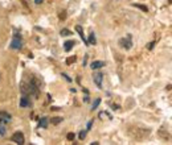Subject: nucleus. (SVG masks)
<instances>
[{
  "label": "nucleus",
  "instance_id": "nucleus-1",
  "mask_svg": "<svg viewBox=\"0 0 172 145\" xmlns=\"http://www.w3.org/2000/svg\"><path fill=\"white\" fill-rule=\"evenodd\" d=\"M12 141L16 142V144H19V145H23L24 141H25V140H24V134L21 133V132H16V133H13Z\"/></svg>",
  "mask_w": 172,
  "mask_h": 145
},
{
  "label": "nucleus",
  "instance_id": "nucleus-2",
  "mask_svg": "<svg viewBox=\"0 0 172 145\" xmlns=\"http://www.w3.org/2000/svg\"><path fill=\"white\" fill-rule=\"evenodd\" d=\"M119 44H121L122 46H123L124 49H127V50H128V49H131V46H132V42H131V36H130V34H128V36H127L126 38H122L121 41H119Z\"/></svg>",
  "mask_w": 172,
  "mask_h": 145
},
{
  "label": "nucleus",
  "instance_id": "nucleus-3",
  "mask_svg": "<svg viewBox=\"0 0 172 145\" xmlns=\"http://www.w3.org/2000/svg\"><path fill=\"white\" fill-rule=\"evenodd\" d=\"M102 78H103V74L102 73H97V74H94V75H93V79H94L95 84H97L99 88L102 87Z\"/></svg>",
  "mask_w": 172,
  "mask_h": 145
},
{
  "label": "nucleus",
  "instance_id": "nucleus-4",
  "mask_svg": "<svg viewBox=\"0 0 172 145\" xmlns=\"http://www.w3.org/2000/svg\"><path fill=\"white\" fill-rule=\"evenodd\" d=\"M11 120V115L7 112H0V123L1 124H5Z\"/></svg>",
  "mask_w": 172,
  "mask_h": 145
},
{
  "label": "nucleus",
  "instance_id": "nucleus-5",
  "mask_svg": "<svg viewBox=\"0 0 172 145\" xmlns=\"http://www.w3.org/2000/svg\"><path fill=\"white\" fill-rule=\"evenodd\" d=\"M103 66H105V62H102V61H94V62L90 63V67L93 70H98V69L103 67Z\"/></svg>",
  "mask_w": 172,
  "mask_h": 145
},
{
  "label": "nucleus",
  "instance_id": "nucleus-6",
  "mask_svg": "<svg viewBox=\"0 0 172 145\" xmlns=\"http://www.w3.org/2000/svg\"><path fill=\"white\" fill-rule=\"evenodd\" d=\"M11 47H12V49H20V47H21V40H20V37H19V36L12 41Z\"/></svg>",
  "mask_w": 172,
  "mask_h": 145
},
{
  "label": "nucleus",
  "instance_id": "nucleus-7",
  "mask_svg": "<svg viewBox=\"0 0 172 145\" xmlns=\"http://www.w3.org/2000/svg\"><path fill=\"white\" fill-rule=\"evenodd\" d=\"M74 44H76V42L71 41V40H70V41H66L65 44H64V46H65V50H66V52L71 50V47H73V45H74Z\"/></svg>",
  "mask_w": 172,
  "mask_h": 145
},
{
  "label": "nucleus",
  "instance_id": "nucleus-8",
  "mask_svg": "<svg viewBox=\"0 0 172 145\" xmlns=\"http://www.w3.org/2000/svg\"><path fill=\"white\" fill-rule=\"evenodd\" d=\"M20 105H21V107H28V105H29V100H28V98H26V96L21 98V100H20Z\"/></svg>",
  "mask_w": 172,
  "mask_h": 145
},
{
  "label": "nucleus",
  "instance_id": "nucleus-9",
  "mask_svg": "<svg viewBox=\"0 0 172 145\" xmlns=\"http://www.w3.org/2000/svg\"><path fill=\"white\" fill-rule=\"evenodd\" d=\"M76 29H77V32H78V33H79V36H81V38L84 40V41H85V42H86V44H87V41H86V40H85L84 32H82V26H81V25H77V26H76Z\"/></svg>",
  "mask_w": 172,
  "mask_h": 145
},
{
  "label": "nucleus",
  "instance_id": "nucleus-10",
  "mask_svg": "<svg viewBox=\"0 0 172 145\" xmlns=\"http://www.w3.org/2000/svg\"><path fill=\"white\" fill-rule=\"evenodd\" d=\"M95 42H97V40H95V34H94V33H91V34L89 36V44L95 45Z\"/></svg>",
  "mask_w": 172,
  "mask_h": 145
},
{
  "label": "nucleus",
  "instance_id": "nucleus-11",
  "mask_svg": "<svg viewBox=\"0 0 172 145\" xmlns=\"http://www.w3.org/2000/svg\"><path fill=\"white\" fill-rule=\"evenodd\" d=\"M99 103H101V99L98 98V99H95L94 102H93V104H91V110H97V107L99 105Z\"/></svg>",
  "mask_w": 172,
  "mask_h": 145
},
{
  "label": "nucleus",
  "instance_id": "nucleus-12",
  "mask_svg": "<svg viewBox=\"0 0 172 145\" xmlns=\"http://www.w3.org/2000/svg\"><path fill=\"white\" fill-rule=\"evenodd\" d=\"M48 125V119L46 117H44V119H41V121H40V127H46Z\"/></svg>",
  "mask_w": 172,
  "mask_h": 145
},
{
  "label": "nucleus",
  "instance_id": "nucleus-13",
  "mask_svg": "<svg viewBox=\"0 0 172 145\" xmlns=\"http://www.w3.org/2000/svg\"><path fill=\"white\" fill-rule=\"evenodd\" d=\"M70 34H71V32L69 29H62L61 30V36H70Z\"/></svg>",
  "mask_w": 172,
  "mask_h": 145
},
{
  "label": "nucleus",
  "instance_id": "nucleus-14",
  "mask_svg": "<svg viewBox=\"0 0 172 145\" xmlns=\"http://www.w3.org/2000/svg\"><path fill=\"white\" fill-rule=\"evenodd\" d=\"M61 120H62L61 117H54V119H52V123L53 124H58V123H61Z\"/></svg>",
  "mask_w": 172,
  "mask_h": 145
},
{
  "label": "nucleus",
  "instance_id": "nucleus-15",
  "mask_svg": "<svg viewBox=\"0 0 172 145\" xmlns=\"http://www.w3.org/2000/svg\"><path fill=\"white\" fill-rule=\"evenodd\" d=\"M85 137H86V131H82L81 133H79V140H84Z\"/></svg>",
  "mask_w": 172,
  "mask_h": 145
},
{
  "label": "nucleus",
  "instance_id": "nucleus-16",
  "mask_svg": "<svg viewBox=\"0 0 172 145\" xmlns=\"http://www.w3.org/2000/svg\"><path fill=\"white\" fill-rule=\"evenodd\" d=\"M5 132H7V131H5L4 127H0V136H4Z\"/></svg>",
  "mask_w": 172,
  "mask_h": 145
},
{
  "label": "nucleus",
  "instance_id": "nucleus-17",
  "mask_svg": "<svg viewBox=\"0 0 172 145\" xmlns=\"http://www.w3.org/2000/svg\"><path fill=\"white\" fill-rule=\"evenodd\" d=\"M135 7L140 8V9H143V11H147V7H144V5H140V4H135Z\"/></svg>",
  "mask_w": 172,
  "mask_h": 145
},
{
  "label": "nucleus",
  "instance_id": "nucleus-18",
  "mask_svg": "<svg viewBox=\"0 0 172 145\" xmlns=\"http://www.w3.org/2000/svg\"><path fill=\"white\" fill-rule=\"evenodd\" d=\"M74 61H76V57H71V58H70V59H68V61H66V63H68V65H69V63L74 62Z\"/></svg>",
  "mask_w": 172,
  "mask_h": 145
},
{
  "label": "nucleus",
  "instance_id": "nucleus-19",
  "mask_svg": "<svg viewBox=\"0 0 172 145\" xmlns=\"http://www.w3.org/2000/svg\"><path fill=\"white\" fill-rule=\"evenodd\" d=\"M74 139V133H68V140H73Z\"/></svg>",
  "mask_w": 172,
  "mask_h": 145
},
{
  "label": "nucleus",
  "instance_id": "nucleus-20",
  "mask_svg": "<svg viewBox=\"0 0 172 145\" xmlns=\"http://www.w3.org/2000/svg\"><path fill=\"white\" fill-rule=\"evenodd\" d=\"M153 45H155V42H151V44H148V49H152V47H153Z\"/></svg>",
  "mask_w": 172,
  "mask_h": 145
},
{
  "label": "nucleus",
  "instance_id": "nucleus-21",
  "mask_svg": "<svg viewBox=\"0 0 172 145\" xmlns=\"http://www.w3.org/2000/svg\"><path fill=\"white\" fill-rule=\"evenodd\" d=\"M60 18H62V20H64V18H65V12H61V15H60Z\"/></svg>",
  "mask_w": 172,
  "mask_h": 145
},
{
  "label": "nucleus",
  "instance_id": "nucleus-22",
  "mask_svg": "<svg viewBox=\"0 0 172 145\" xmlns=\"http://www.w3.org/2000/svg\"><path fill=\"white\" fill-rule=\"evenodd\" d=\"M42 1H44V0H34V3H36V4H41Z\"/></svg>",
  "mask_w": 172,
  "mask_h": 145
},
{
  "label": "nucleus",
  "instance_id": "nucleus-23",
  "mask_svg": "<svg viewBox=\"0 0 172 145\" xmlns=\"http://www.w3.org/2000/svg\"><path fill=\"white\" fill-rule=\"evenodd\" d=\"M91 125H93V121H90V123H89V124H87V128H89V129H90V128H91Z\"/></svg>",
  "mask_w": 172,
  "mask_h": 145
},
{
  "label": "nucleus",
  "instance_id": "nucleus-24",
  "mask_svg": "<svg viewBox=\"0 0 172 145\" xmlns=\"http://www.w3.org/2000/svg\"><path fill=\"white\" fill-rule=\"evenodd\" d=\"M169 1H171V3H172V0H169Z\"/></svg>",
  "mask_w": 172,
  "mask_h": 145
}]
</instances>
